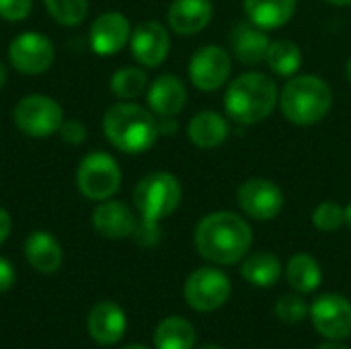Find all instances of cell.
<instances>
[{
    "mask_svg": "<svg viewBox=\"0 0 351 349\" xmlns=\"http://www.w3.org/2000/svg\"><path fill=\"white\" fill-rule=\"evenodd\" d=\"M193 243L206 261L234 265L247 257L253 245V230L249 222L234 212H212L195 226Z\"/></svg>",
    "mask_w": 351,
    "mask_h": 349,
    "instance_id": "6da1fadb",
    "label": "cell"
},
{
    "mask_svg": "<svg viewBox=\"0 0 351 349\" xmlns=\"http://www.w3.org/2000/svg\"><path fill=\"white\" fill-rule=\"evenodd\" d=\"M103 132L109 144L125 154L148 152L160 136L154 113L130 101L115 103L105 111Z\"/></svg>",
    "mask_w": 351,
    "mask_h": 349,
    "instance_id": "7a4b0ae2",
    "label": "cell"
},
{
    "mask_svg": "<svg viewBox=\"0 0 351 349\" xmlns=\"http://www.w3.org/2000/svg\"><path fill=\"white\" fill-rule=\"evenodd\" d=\"M278 99L280 91L267 74L245 72L226 86L224 109L237 123L255 125L274 113Z\"/></svg>",
    "mask_w": 351,
    "mask_h": 349,
    "instance_id": "3957f363",
    "label": "cell"
},
{
    "mask_svg": "<svg viewBox=\"0 0 351 349\" xmlns=\"http://www.w3.org/2000/svg\"><path fill=\"white\" fill-rule=\"evenodd\" d=\"M278 105L290 123L308 128L329 115L333 91L327 80L315 74H296L280 91Z\"/></svg>",
    "mask_w": 351,
    "mask_h": 349,
    "instance_id": "277c9868",
    "label": "cell"
},
{
    "mask_svg": "<svg viewBox=\"0 0 351 349\" xmlns=\"http://www.w3.org/2000/svg\"><path fill=\"white\" fill-rule=\"evenodd\" d=\"M181 183L167 171L144 175L134 187V206L144 220L160 222L171 216L181 204Z\"/></svg>",
    "mask_w": 351,
    "mask_h": 349,
    "instance_id": "5b68a950",
    "label": "cell"
},
{
    "mask_svg": "<svg viewBox=\"0 0 351 349\" xmlns=\"http://www.w3.org/2000/svg\"><path fill=\"white\" fill-rule=\"evenodd\" d=\"M119 185H121L119 165L107 152H90L78 163L76 187L86 200L105 202L117 193Z\"/></svg>",
    "mask_w": 351,
    "mask_h": 349,
    "instance_id": "8992f818",
    "label": "cell"
},
{
    "mask_svg": "<svg viewBox=\"0 0 351 349\" xmlns=\"http://www.w3.org/2000/svg\"><path fill=\"white\" fill-rule=\"evenodd\" d=\"M12 119L21 134L29 138H47L60 132L64 123V111L51 97L27 95L16 103Z\"/></svg>",
    "mask_w": 351,
    "mask_h": 349,
    "instance_id": "52a82bcc",
    "label": "cell"
},
{
    "mask_svg": "<svg viewBox=\"0 0 351 349\" xmlns=\"http://www.w3.org/2000/svg\"><path fill=\"white\" fill-rule=\"evenodd\" d=\"M232 292L228 276L216 267H197L183 288L185 302L197 313H214L222 309Z\"/></svg>",
    "mask_w": 351,
    "mask_h": 349,
    "instance_id": "ba28073f",
    "label": "cell"
},
{
    "mask_svg": "<svg viewBox=\"0 0 351 349\" xmlns=\"http://www.w3.org/2000/svg\"><path fill=\"white\" fill-rule=\"evenodd\" d=\"M232 70V56L220 45H204L189 60V80L197 91L214 93L222 88Z\"/></svg>",
    "mask_w": 351,
    "mask_h": 349,
    "instance_id": "9c48e42d",
    "label": "cell"
},
{
    "mask_svg": "<svg viewBox=\"0 0 351 349\" xmlns=\"http://www.w3.org/2000/svg\"><path fill=\"white\" fill-rule=\"evenodd\" d=\"M56 58L53 43L37 31H25L14 37L8 45V60L21 74H43L51 68Z\"/></svg>",
    "mask_w": 351,
    "mask_h": 349,
    "instance_id": "30bf717a",
    "label": "cell"
},
{
    "mask_svg": "<svg viewBox=\"0 0 351 349\" xmlns=\"http://www.w3.org/2000/svg\"><path fill=\"white\" fill-rule=\"evenodd\" d=\"M237 202L249 218L267 222L280 216L286 200H284V191L274 181L253 177L239 187Z\"/></svg>",
    "mask_w": 351,
    "mask_h": 349,
    "instance_id": "8fae6325",
    "label": "cell"
},
{
    "mask_svg": "<svg viewBox=\"0 0 351 349\" xmlns=\"http://www.w3.org/2000/svg\"><path fill=\"white\" fill-rule=\"evenodd\" d=\"M311 321L325 339H348L351 337V302L341 294H321L311 304Z\"/></svg>",
    "mask_w": 351,
    "mask_h": 349,
    "instance_id": "7c38bea8",
    "label": "cell"
},
{
    "mask_svg": "<svg viewBox=\"0 0 351 349\" xmlns=\"http://www.w3.org/2000/svg\"><path fill=\"white\" fill-rule=\"evenodd\" d=\"M130 49L140 66L156 68L167 60L171 51V35L158 21H144L132 31Z\"/></svg>",
    "mask_w": 351,
    "mask_h": 349,
    "instance_id": "4fadbf2b",
    "label": "cell"
},
{
    "mask_svg": "<svg viewBox=\"0 0 351 349\" xmlns=\"http://www.w3.org/2000/svg\"><path fill=\"white\" fill-rule=\"evenodd\" d=\"M132 37L130 21L123 12L109 10L99 14L90 25V47L97 56H115L121 51Z\"/></svg>",
    "mask_w": 351,
    "mask_h": 349,
    "instance_id": "5bb4252c",
    "label": "cell"
},
{
    "mask_svg": "<svg viewBox=\"0 0 351 349\" xmlns=\"http://www.w3.org/2000/svg\"><path fill=\"white\" fill-rule=\"evenodd\" d=\"M148 107L158 117H177L187 103V88L175 74H162L148 84Z\"/></svg>",
    "mask_w": 351,
    "mask_h": 349,
    "instance_id": "9a60e30c",
    "label": "cell"
},
{
    "mask_svg": "<svg viewBox=\"0 0 351 349\" xmlns=\"http://www.w3.org/2000/svg\"><path fill=\"white\" fill-rule=\"evenodd\" d=\"M136 224L138 220L134 212L123 202L105 200L93 212V228L105 239L117 241V239L132 237L136 230Z\"/></svg>",
    "mask_w": 351,
    "mask_h": 349,
    "instance_id": "2e32d148",
    "label": "cell"
},
{
    "mask_svg": "<svg viewBox=\"0 0 351 349\" xmlns=\"http://www.w3.org/2000/svg\"><path fill=\"white\" fill-rule=\"evenodd\" d=\"M212 16V0H173L167 12L169 27L183 37L204 31L210 25Z\"/></svg>",
    "mask_w": 351,
    "mask_h": 349,
    "instance_id": "e0dca14e",
    "label": "cell"
},
{
    "mask_svg": "<svg viewBox=\"0 0 351 349\" xmlns=\"http://www.w3.org/2000/svg\"><path fill=\"white\" fill-rule=\"evenodd\" d=\"M269 43L271 39L267 37L265 29L257 27L251 21L237 23L230 31V51L239 62L247 66L265 62Z\"/></svg>",
    "mask_w": 351,
    "mask_h": 349,
    "instance_id": "ac0fdd59",
    "label": "cell"
},
{
    "mask_svg": "<svg viewBox=\"0 0 351 349\" xmlns=\"http://www.w3.org/2000/svg\"><path fill=\"white\" fill-rule=\"evenodd\" d=\"M128 319L117 302H99L88 315V333L99 346H113L125 335Z\"/></svg>",
    "mask_w": 351,
    "mask_h": 349,
    "instance_id": "d6986e66",
    "label": "cell"
},
{
    "mask_svg": "<svg viewBox=\"0 0 351 349\" xmlns=\"http://www.w3.org/2000/svg\"><path fill=\"white\" fill-rule=\"evenodd\" d=\"M25 257L39 274H56L62 265L64 251L58 239L45 230H35L25 241Z\"/></svg>",
    "mask_w": 351,
    "mask_h": 349,
    "instance_id": "ffe728a7",
    "label": "cell"
},
{
    "mask_svg": "<svg viewBox=\"0 0 351 349\" xmlns=\"http://www.w3.org/2000/svg\"><path fill=\"white\" fill-rule=\"evenodd\" d=\"M228 134H230V128L224 115H220L218 111H210V109L195 113L187 125L189 140L197 148H204V150L218 148L220 144L226 142Z\"/></svg>",
    "mask_w": 351,
    "mask_h": 349,
    "instance_id": "44dd1931",
    "label": "cell"
},
{
    "mask_svg": "<svg viewBox=\"0 0 351 349\" xmlns=\"http://www.w3.org/2000/svg\"><path fill=\"white\" fill-rule=\"evenodd\" d=\"M298 0H243L247 19L265 31L288 25L296 12Z\"/></svg>",
    "mask_w": 351,
    "mask_h": 349,
    "instance_id": "7402d4cb",
    "label": "cell"
},
{
    "mask_svg": "<svg viewBox=\"0 0 351 349\" xmlns=\"http://www.w3.org/2000/svg\"><path fill=\"white\" fill-rule=\"evenodd\" d=\"M286 280L298 294H313L323 284V269L308 253H296L286 265Z\"/></svg>",
    "mask_w": 351,
    "mask_h": 349,
    "instance_id": "603a6c76",
    "label": "cell"
},
{
    "mask_svg": "<svg viewBox=\"0 0 351 349\" xmlns=\"http://www.w3.org/2000/svg\"><path fill=\"white\" fill-rule=\"evenodd\" d=\"M282 261L276 253L269 251H257L247 255V259L243 261L241 274L243 278L257 286V288H269L276 286L282 278Z\"/></svg>",
    "mask_w": 351,
    "mask_h": 349,
    "instance_id": "cb8c5ba5",
    "label": "cell"
},
{
    "mask_svg": "<svg viewBox=\"0 0 351 349\" xmlns=\"http://www.w3.org/2000/svg\"><path fill=\"white\" fill-rule=\"evenodd\" d=\"M156 349H193L195 329L183 317H167L154 331Z\"/></svg>",
    "mask_w": 351,
    "mask_h": 349,
    "instance_id": "d4e9b609",
    "label": "cell"
},
{
    "mask_svg": "<svg viewBox=\"0 0 351 349\" xmlns=\"http://www.w3.org/2000/svg\"><path fill=\"white\" fill-rule=\"evenodd\" d=\"M265 62L276 74L284 78H292L298 74L302 66V49L292 39H276L269 43Z\"/></svg>",
    "mask_w": 351,
    "mask_h": 349,
    "instance_id": "484cf974",
    "label": "cell"
},
{
    "mask_svg": "<svg viewBox=\"0 0 351 349\" xmlns=\"http://www.w3.org/2000/svg\"><path fill=\"white\" fill-rule=\"evenodd\" d=\"M111 93L121 99V101H132L136 97H140L146 86H148V74L142 68L136 66H125L119 68L113 76H111Z\"/></svg>",
    "mask_w": 351,
    "mask_h": 349,
    "instance_id": "4316f807",
    "label": "cell"
},
{
    "mask_svg": "<svg viewBox=\"0 0 351 349\" xmlns=\"http://www.w3.org/2000/svg\"><path fill=\"white\" fill-rule=\"evenodd\" d=\"M51 19L64 27L80 25L88 14V0H43Z\"/></svg>",
    "mask_w": 351,
    "mask_h": 349,
    "instance_id": "83f0119b",
    "label": "cell"
},
{
    "mask_svg": "<svg viewBox=\"0 0 351 349\" xmlns=\"http://www.w3.org/2000/svg\"><path fill=\"white\" fill-rule=\"evenodd\" d=\"M346 224V208L337 202H323L313 212V226L323 232L339 230Z\"/></svg>",
    "mask_w": 351,
    "mask_h": 349,
    "instance_id": "f1b7e54d",
    "label": "cell"
},
{
    "mask_svg": "<svg viewBox=\"0 0 351 349\" xmlns=\"http://www.w3.org/2000/svg\"><path fill=\"white\" fill-rule=\"evenodd\" d=\"M276 315L286 325H298L311 315V306L298 294H284L276 302Z\"/></svg>",
    "mask_w": 351,
    "mask_h": 349,
    "instance_id": "f546056e",
    "label": "cell"
},
{
    "mask_svg": "<svg viewBox=\"0 0 351 349\" xmlns=\"http://www.w3.org/2000/svg\"><path fill=\"white\" fill-rule=\"evenodd\" d=\"M33 0H0V19L8 23H19L29 16Z\"/></svg>",
    "mask_w": 351,
    "mask_h": 349,
    "instance_id": "4dcf8cb0",
    "label": "cell"
},
{
    "mask_svg": "<svg viewBox=\"0 0 351 349\" xmlns=\"http://www.w3.org/2000/svg\"><path fill=\"white\" fill-rule=\"evenodd\" d=\"M132 237H134L136 243L142 245V247H154V245L160 241L158 222H154V220H144V218H142V220L136 224V230H134Z\"/></svg>",
    "mask_w": 351,
    "mask_h": 349,
    "instance_id": "1f68e13d",
    "label": "cell"
},
{
    "mask_svg": "<svg viewBox=\"0 0 351 349\" xmlns=\"http://www.w3.org/2000/svg\"><path fill=\"white\" fill-rule=\"evenodd\" d=\"M60 136H62L64 142L76 146V144H82L86 140V128L80 121H76V119H68V121L62 123Z\"/></svg>",
    "mask_w": 351,
    "mask_h": 349,
    "instance_id": "d6a6232c",
    "label": "cell"
},
{
    "mask_svg": "<svg viewBox=\"0 0 351 349\" xmlns=\"http://www.w3.org/2000/svg\"><path fill=\"white\" fill-rule=\"evenodd\" d=\"M14 284V267L10 265L8 259L0 257V294L10 290Z\"/></svg>",
    "mask_w": 351,
    "mask_h": 349,
    "instance_id": "836d02e7",
    "label": "cell"
},
{
    "mask_svg": "<svg viewBox=\"0 0 351 349\" xmlns=\"http://www.w3.org/2000/svg\"><path fill=\"white\" fill-rule=\"evenodd\" d=\"M10 226H12V222H10L8 212H6L4 208H0V245L8 239V234H10Z\"/></svg>",
    "mask_w": 351,
    "mask_h": 349,
    "instance_id": "e575fe53",
    "label": "cell"
},
{
    "mask_svg": "<svg viewBox=\"0 0 351 349\" xmlns=\"http://www.w3.org/2000/svg\"><path fill=\"white\" fill-rule=\"evenodd\" d=\"M158 132L162 136H173L177 132V121L175 117H160L158 119Z\"/></svg>",
    "mask_w": 351,
    "mask_h": 349,
    "instance_id": "d590c367",
    "label": "cell"
},
{
    "mask_svg": "<svg viewBox=\"0 0 351 349\" xmlns=\"http://www.w3.org/2000/svg\"><path fill=\"white\" fill-rule=\"evenodd\" d=\"M317 349H351L343 344H337V341H327V344H321Z\"/></svg>",
    "mask_w": 351,
    "mask_h": 349,
    "instance_id": "8d00e7d4",
    "label": "cell"
},
{
    "mask_svg": "<svg viewBox=\"0 0 351 349\" xmlns=\"http://www.w3.org/2000/svg\"><path fill=\"white\" fill-rule=\"evenodd\" d=\"M6 78H8V74H6V66L0 62V88L6 84Z\"/></svg>",
    "mask_w": 351,
    "mask_h": 349,
    "instance_id": "74e56055",
    "label": "cell"
},
{
    "mask_svg": "<svg viewBox=\"0 0 351 349\" xmlns=\"http://www.w3.org/2000/svg\"><path fill=\"white\" fill-rule=\"evenodd\" d=\"M325 2L333 6H351V0H325Z\"/></svg>",
    "mask_w": 351,
    "mask_h": 349,
    "instance_id": "f35d334b",
    "label": "cell"
},
{
    "mask_svg": "<svg viewBox=\"0 0 351 349\" xmlns=\"http://www.w3.org/2000/svg\"><path fill=\"white\" fill-rule=\"evenodd\" d=\"M346 224H348V228L351 230V202L346 206Z\"/></svg>",
    "mask_w": 351,
    "mask_h": 349,
    "instance_id": "ab89813d",
    "label": "cell"
},
{
    "mask_svg": "<svg viewBox=\"0 0 351 349\" xmlns=\"http://www.w3.org/2000/svg\"><path fill=\"white\" fill-rule=\"evenodd\" d=\"M346 74H348V80L351 82V58L348 60V68H346Z\"/></svg>",
    "mask_w": 351,
    "mask_h": 349,
    "instance_id": "60d3db41",
    "label": "cell"
},
{
    "mask_svg": "<svg viewBox=\"0 0 351 349\" xmlns=\"http://www.w3.org/2000/svg\"><path fill=\"white\" fill-rule=\"evenodd\" d=\"M197 349H224V348H220V346H202V348H197Z\"/></svg>",
    "mask_w": 351,
    "mask_h": 349,
    "instance_id": "b9f144b4",
    "label": "cell"
},
{
    "mask_svg": "<svg viewBox=\"0 0 351 349\" xmlns=\"http://www.w3.org/2000/svg\"><path fill=\"white\" fill-rule=\"evenodd\" d=\"M121 349H148V348H144V346H125V348H121Z\"/></svg>",
    "mask_w": 351,
    "mask_h": 349,
    "instance_id": "7bdbcfd3",
    "label": "cell"
}]
</instances>
